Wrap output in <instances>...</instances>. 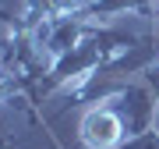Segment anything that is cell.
<instances>
[{
    "label": "cell",
    "instance_id": "cell-1",
    "mask_svg": "<svg viewBox=\"0 0 159 149\" xmlns=\"http://www.w3.org/2000/svg\"><path fill=\"white\" fill-rule=\"evenodd\" d=\"M120 135H124V128H120L117 114H110V110H92L81 121V138L92 149H113L120 142Z\"/></svg>",
    "mask_w": 159,
    "mask_h": 149
}]
</instances>
